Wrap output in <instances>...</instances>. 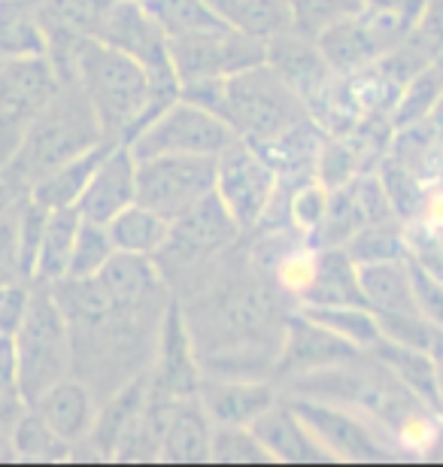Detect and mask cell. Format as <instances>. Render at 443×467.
I'll use <instances>...</instances> for the list:
<instances>
[{
  "mask_svg": "<svg viewBox=\"0 0 443 467\" xmlns=\"http://www.w3.org/2000/svg\"><path fill=\"white\" fill-rule=\"evenodd\" d=\"M119 140H100L98 146H91L86 149L82 155L77 158H70L68 164H61V167H55V171L49 176H43L40 182L34 185L31 192H27V198L37 201L40 207L46 210H68V207H77L79 198L86 194L89 189V182H91V176L94 171L100 167V161L107 158V152L112 146H116Z\"/></svg>",
  "mask_w": 443,
  "mask_h": 467,
  "instance_id": "44dd1931",
  "label": "cell"
},
{
  "mask_svg": "<svg viewBox=\"0 0 443 467\" xmlns=\"http://www.w3.org/2000/svg\"><path fill=\"white\" fill-rule=\"evenodd\" d=\"M210 464L258 467V464H273V459L268 455L265 446L258 443V437L252 434V428L219 425V428H213Z\"/></svg>",
  "mask_w": 443,
  "mask_h": 467,
  "instance_id": "e575fe53",
  "label": "cell"
},
{
  "mask_svg": "<svg viewBox=\"0 0 443 467\" xmlns=\"http://www.w3.org/2000/svg\"><path fill=\"white\" fill-rule=\"evenodd\" d=\"M346 255L353 258L355 267L376 265V261H395L407 258V243H404V222H376L364 225L355 237L346 240Z\"/></svg>",
  "mask_w": 443,
  "mask_h": 467,
  "instance_id": "d6a6232c",
  "label": "cell"
},
{
  "mask_svg": "<svg viewBox=\"0 0 443 467\" xmlns=\"http://www.w3.org/2000/svg\"><path fill=\"white\" fill-rule=\"evenodd\" d=\"M13 450L16 462H68L73 455V446H68L49 425L43 422V416L37 410L27 407L25 416L13 425Z\"/></svg>",
  "mask_w": 443,
  "mask_h": 467,
  "instance_id": "1f68e13d",
  "label": "cell"
},
{
  "mask_svg": "<svg viewBox=\"0 0 443 467\" xmlns=\"http://www.w3.org/2000/svg\"><path fill=\"white\" fill-rule=\"evenodd\" d=\"M268 64H273V67L298 88V95L304 98V104L313 95H322L325 77H328V70H332L325 64L313 36H304L301 31H295V27L280 36H273L268 43Z\"/></svg>",
  "mask_w": 443,
  "mask_h": 467,
  "instance_id": "ffe728a7",
  "label": "cell"
},
{
  "mask_svg": "<svg viewBox=\"0 0 443 467\" xmlns=\"http://www.w3.org/2000/svg\"><path fill=\"white\" fill-rule=\"evenodd\" d=\"M158 410H162L158 464H210L213 422L206 419L201 400H158Z\"/></svg>",
  "mask_w": 443,
  "mask_h": 467,
  "instance_id": "9a60e30c",
  "label": "cell"
},
{
  "mask_svg": "<svg viewBox=\"0 0 443 467\" xmlns=\"http://www.w3.org/2000/svg\"><path fill=\"white\" fill-rule=\"evenodd\" d=\"M419 222H426L435 231L443 234V182H431L426 189V201H422Z\"/></svg>",
  "mask_w": 443,
  "mask_h": 467,
  "instance_id": "ee69618b",
  "label": "cell"
},
{
  "mask_svg": "<svg viewBox=\"0 0 443 467\" xmlns=\"http://www.w3.org/2000/svg\"><path fill=\"white\" fill-rule=\"evenodd\" d=\"M18 395L27 407L73 370V334L49 285H34L31 306L16 331Z\"/></svg>",
  "mask_w": 443,
  "mask_h": 467,
  "instance_id": "277c9868",
  "label": "cell"
},
{
  "mask_svg": "<svg viewBox=\"0 0 443 467\" xmlns=\"http://www.w3.org/2000/svg\"><path fill=\"white\" fill-rule=\"evenodd\" d=\"M358 285H362L364 304L371 306L374 316H419L407 258L362 265Z\"/></svg>",
  "mask_w": 443,
  "mask_h": 467,
  "instance_id": "7402d4cb",
  "label": "cell"
},
{
  "mask_svg": "<svg viewBox=\"0 0 443 467\" xmlns=\"http://www.w3.org/2000/svg\"><path fill=\"white\" fill-rule=\"evenodd\" d=\"M301 313L322 328L334 331L346 343H353L358 352H371L383 340L380 322L371 313V306H301Z\"/></svg>",
  "mask_w": 443,
  "mask_h": 467,
  "instance_id": "f546056e",
  "label": "cell"
},
{
  "mask_svg": "<svg viewBox=\"0 0 443 467\" xmlns=\"http://www.w3.org/2000/svg\"><path fill=\"white\" fill-rule=\"evenodd\" d=\"M422 462L443 464V422H438V431H435V437H431V446L426 450V455H422Z\"/></svg>",
  "mask_w": 443,
  "mask_h": 467,
  "instance_id": "c3c4849f",
  "label": "cell"
},
{
  "mask_svg": "<svg viewBox=\"0 0 443 467\" xmlns=\"http://www.w3.org/2000/svg\"><path fill=\"white\" fill-rule=\"evenodd\" d=\"M146 400H149V370L125 382L119 391H112L107 398V404L98 410V419H94V428L86 441L94 462L116 459L121 441H125L128 431L134 428L137 416L143 413Z\"/></svg>",
  "mask_w": 443,
  "mask_h": 467,
  "instance_id": "d6986e66",
  "label": "cell"
},
{
  "mask_svg": "<svg viewBox=\"0 0 443 467\" xmlns=\"http://www.w3.org/2000/svg\"><path fill=\"white\" fill-rule=\"evenodd\" d=\"M79 225H82V216L77 207L49 213V222H46V234L40 243V255H37V265H34V285H55L68 276V265H70Z\"/></svg>",
  "mask_w": 443,
  "mask_h": 467,
  "instance_id": "484cf974",
  "label": "cell"
},
{
  "mask_svg": "<svg viewBox=\"0 0 443 467\" xmlns=\"http://www.w3.org/2000/svg\"><path fill=\"white\" fill-rule=\"evenodd\" d=\"M301 306H367L358 285V267L343 249H319L316 279L301 297Z\"/></svg>",
  "mask_w": 443,
  "mask_h": 467,
  "instance_id": "cb8c5ba5",
  "label": "cell"
},
{
  "mask_svg": "<svg viewBox=\"0 0 443 467\" xmlns=\"http://www.w3.org/2000/svg\"><path fill=\"white\" fill-rule=\"evenodd\" d=\"M206 419L213 428L234 425V428H252V422L268 413L277 404V391L270 382L258 379H228V377H204L197 389Z\"/></svg>",
  "mask_w": 443,
  "mask_h": 467,
  "instance_id": "2e32d148",
  "label": "cell"
},
{
  "mask_svg": "<svg viewBox=\"0 0 443 467\" xmlns=\"http://www.w3.org/2000/svg\"><path fill=\"white\" fill-rule=\"evenodd\" d=\"M286 404L301 416V422L310 428V434L332 455L334 464H385L407 455L383 425H376L374 419L355 413L350 407L325 404V400L301 395L286 400Z\"/></svg>",
  "mask_w": 443,
  "mask_h": 467,
  "instance_id": "5b68a950",
  "label": "cell"
},
{
  "mask_svg": "<svg viewBox=\"0 0 443 467\" xmlns=\"http://www.w3.org/2000/svg\"><path fill=\"white\" fill-rule=\"evenodd\" d=\"M201 355L195 337L188 334L185 316L179 304H167L158 325V352L149 364V398L188 400L201 389Z\"/></svg>",
  "mask_w": 443,
  "mask_h": 467,
  "instance_id": "7c38bea8",
  "label": "cell"
},
{
  "mask_svg": "<svg viewBox=\"0 0 443 467\" xmlns=\"http://www.w3.org/2000/svg\"><path fill=\"white\" fill-rule=\"evenodd\" d=\"M316 265H319V249L291 246L270 270H273V279H277V285L282 292L291 295L295 301H301L316 279Z\"/></svg>",
  "mask_w": 443,
  "mask_h": 467,
  "instance_id": "74e56055",
  "label": "cell"
},
{
  "mask_svg": "<svg viewBox=\"0 0 443 467\" xmlns=\"http://www.w3.org/2000/svg\"><path fill=\"white\" fill-rule=\"evenodd\" d=\"M112 255H116V246L110 240L107 225H98V222H86L82 219L77 243H73V255L68 265V276L64 279H89L98 276L103 267L110 265Z\"/></svg>",
  "mask_w": 443,
  "mask_h": 467,
  "instance_id": "836d02e7",
  "label": "cell"
},
{
  "mask_svg": "<svg viewBox=\"0 0 443 467\" xmlns=\"http://www.w3.org/2000/svg\"><path fill=\"white\" fill-rule=\"evenodd\" d=\"M112 0H31L43 31H68L94 40Z\"/></svg>",
  "mask_w": 443,
  "mask_h": 467,
  "instance_id": "f1b7e54d",
  "label": "cell"
},
{
  "mask_svg": "<svg viewBox=\"0 0 443 467\" xmlns=\"http://www.w3.org/2000/svg\"><path fill=\"white\" fill-rule=\"evenodd\" d=\"M240 228L234 225L231 213L222 207V201L213 192L171 222V234H167L164 246L158 249L155 265L162 270V276L171 274V270L174 274H188V270L216 258L225 246H231Z\"/></svg>",
  "mask_w": 443,
  "mask_h": 467,
  "instance_id": "30bf717a",
  "label": "cell"
},
{
  "mask_svg": "<svg viewBox=\"0 0 443 467\" xmlns=\"http://www.w3.org/2000/svg\"><path fill=\"white\" fill-rule=\"evenodd\" d=\"M367 355H374L376 361H383L385 368H389L395 377L422 400V404L440 413V361L435 355L426 349L401 347V343H392L385 337Z\"/></svg>",
  "mask_w": 443,
  "mask_h": 467,
  "instance_id": "603a6c76",
  "label": "cell"
},
{
  "mask_svg": "<svg viewBox=\"0 0 443 467\" xmlns=\"http://www.w3.org/2000/svg\"><path fill=\"white\" fill-rule=\"evenodd\" d=\"M167 49H171L179 86L201 79H222L268 61V43L252 40L247 34L231 31V27L174 36V40H167Z\"/></svg>",
  "mask_w": 443,
  "mask_h": 467,
  "instance_id": "8fae6325",
  "label": "cell"
},
{
  "mask_svg": "<svg viewBox=\"0 0 443 467\" xmlns=\"http://www.w3.org/2000/svg\"><path fill=\"white\" fill-rule=\"evenodd\" d=\"M143 4L149 16L158 22V27L167 34V40L228 27L206 0H143Z\"/></svg>",
  "mask_w": 443,
  "mask_h": 467,
  "instance_id": "4dcf8cb0",
  "label": "cell"
},
{
  "mask_svg": "<svg viewBox=\"0 0 443 467\" xmlns=\"http://www.w3.org/2000/svg\"><path fill=\"white\" fill-rule=\"evenodd\" d=\"M110 240L116 252H125V255H143V258H155L158 249L164 246L167 234H171V222L164 216H158L143 203H131L128 210H121L116 219L107 225Z\"/></svg>",
  "mask_w": 443,
  "mask_h": 467,
  "instance_id": "4316f807",
  "label": "cell"
},
{
  "mask_svg": "<svg viewBox=\"0 0 443 467\" xmlns=\"http://www.w3.org/2000/svg\"><path fill=\"white\" fill-rule=\"evenodd\" d=\"M31 410L43 416V422L52 428L68 446H82L89 441L94 419H98V400L86 379H61L40 400H34Z\"/></svg>",
  "mask_w": 443,
  "mask_h": 467,
  "instance_id": "ac0fdd59",
  "label": "cell"
},
{
  "mask_svg": "<svg viewBox=\"0 0 443 467\" xmlns=\"http://www.w3.org/2000/svg\"><path fill=\"white\" fill-rule=\"evenodd\" d=\"M58 88L61 79L46 55L0 61V167L13 158Z\"/></svg>",
  "mask_w": 443,
  "mask_h": 467,
  "instance_id": "ba28073f",
  "label": "cell"
},
{
  "mask_svg": "<svg viewBox=\"0 0 443 467\" xmlns=\"http://www.w3.org/2000/svg\"><path fill=\"white\" fill-rule=\"evenodd\" d=\"M280 171L256 143L234 137L228 146L216 155V198L231 213L234 225L252 231L265 222L270 203L277 201Z\"/></svg>",
  "mask_w": 443,
  "mask_h": 467,
  "instance_id": "8992f818",
  "label": "cell"
},
{
  "mask_svg": "<svg viewBox=\"0 0 443 467\" xmlns=\"http://www.w3.org/2000/svg\"><path fill=\"white\" fill-rule=\"evenodd\" d=\"M0 391H18L16 337H9V334H0Z\"/></svg>",
  "mask_w": 443,
  "mask_h": 467,
  "instance_id": "7bdbcfd3",
  "label": "cell"
},
{
  "mask_svg": "<svg viewBox=\"0 0 443 467\" xmlns=\"http://www.w3.org/2000/svg\"><path fill=\"white\" fill-rule=\"evenodd\" d=\"M131 203H137V158L131 152V146L119 140L100 161L98 171H94L77 210L86 222L110 225Z\"/></svg>",
  "mask_w": 443,
  "mask_h": 467,
  "instance_id": "5bb4252c",
  "label": "cell"
},
{
  "mask_svg": "<svg viewBox=\"0 0 443 467\" xmlns=\"http://www.w3.org/2000/svg\"><path fill=\"white\" fill-rule=\"evenodd\" d=\"M291 27L301 31L304 36H316L343 18L358 16L367 6L364 0H286Z\"/></svg>",
  "mask_w": 443,
  "mask_h": 467,
  "instance_id": "d590c367",
  "label": "cell"
},
{
  "mask_svg": "<svg viewBox=\"0 0 443 467\" xmlns=\"http://www.w3.org/2000/svg\"><path fill=\"white\" fill-rule=\"evenodd\" d=\"M380 180L385 185V194L392 201V210L404 225L413 219H419L422 201H426V182L419 180L410 167H404L401 161H395L389 155L380 167Z\"/></svg>",
  "mask_w": 443,
  "mask_h": 467,
  "instance_id": "8d00e7d4",
  "label": "cell"
},
{
  "mask_svg": "<svg viewBox=\"0 0 443 467\" xmlns=\"http://www.w3.org/2000/svg\"><path fill=\"white\" fill-rule=\"evenodd\" d=\"M27 404L18 391H0V431H13V425L25 416Z\"/></svg>",
  "mask_w": 443,
  "mask_h": 467,
  "instance_id": "f6af8a7d",
  "label": "cell"
},
{
  "mask_svg": "<svg viewBox=\"0 0 443 467\" xmlns=\"http://www.w3.org/2000/svg\"><path fill=\"white\" fill-rule=\"evenodd\" d=\"M410 279H413V297H417V310L426 322L443 331V279L431 270L419 267L417 261L407 258Z\"/></svg>",
  "mask_w": 443,
  "mask_h": 467,
  "instance_id": "ab89813d",
  "label": "cell"
},
{
  "mask_svg": "<svg viewBox=\"0 0 443 467\" xmlns=\"http://www.w3.org/2000/svg\"><path fill=\"white\" fill-rule=\"evenodd\" d=\"M206 4L231 31L247 34L252 40L270 43L273 36L291 31L286 0H206Z\"/></svg>",
  "mask_w": 443,
  "mask_h": 467,
  "instance_id": "d4e9b609",
  "label": "cell"
},
{
  "mask_svg": "<svg viewBox=\"0 0 443 467\" xmlns=\"http://www.w3.org/2000/svg\"><path fill=\"white\" fill-rule=\"evenodd\" d=\"M13 462H16L13 437H9V431H0V464H13Z\"/></svg>",
  "mask_w": 443,
  "mask_h": 467,
  "instance_id": "681fc988",
  "label": "cell"
},
{
  "mask_svg": "<svg viewBox=\"0 0 443 467\" xmlns=\"http://www.w3.org/2000/svg\"><path fill=\"white\" fill-rule=\"evenodd\" d=\"M237 137L228 128V121L219 119L210 109L192 104L185 98H176L162 113L153 116L134 137L128 140L137 161L162 155H210L216 158L231 140Z\"/></svg>",
  "mask_w": 443,
  "mask_h": 467,
  "instance_id": "52a82bcc",
  "label": "cell"
},
{
  "mask_svg": "<svg viewBox=\"0 0 443 467\" xmlns=\"http://www.w3.org/2000/svg\"><path fill=\"white\" fill-rule=\"evenodd\" d=\"M179 98L225 119L234 134L256 143L258 149L286 137L291 128L310 119L298 88L268 61L222 79L188 82L179 88Z\"/></svg>",
  "mask_w": 443,
  "mask_h": 467,
  "instance_id": "6da1fadb",
  "label": "cell"
},
{
  "mask_svg": "<svg viewBox=\"0 0 443 467\" xmlns=\"http://www.w3.org/2000/svg\"><path fill=\"white\" fill-rule=\"evenodd\" d=\"M367 6H392V9H410V13H426L428 0H364Z\"/></svg>",
  "mask_w": 443,
  "mask_h": 467,
  "instance_id": "7dc6e473",
  "label": "cell"
},
{
  "mask_svg": "<svg viewBox=\"0 0 443 467\" xmlns=\"http://www.w3.org/2000/svg\"><path fill=\"white\" fill-rule=\"evenodd\" d=\"M77 82L100 119L103 134L128 143L167 104L153 95V82L140 61L100 40H86L77 61Z\"/></svg>",
  "mask_w": 443,
  "mask_h": 467,
  "instance_id": "3957f363",
  "label": "cell"
},
{
  "mask_svg": "<svg viewBox=\"0 0 443 467\" xmlns=\"http://www.w3.org/2000/svg\"><path fill=\"white\" fill-rule=\"evenodd\" d=\"M216 189V158L162 155L137 161V203L174 222Z\"/></svg>",
  "mask_w": 443,
  "mask_h": 467,
  "instance_id": "9c48e42d",
  "label": "cell"
},
{
  "mask_svg": "<svg viewBox=\"0 0 443 467\" xmlns=\"http://www.w3.org/2000/svg\"><path fill=\"white\" fill-rule=\"evenodd\" d=\"M358 352L353 343H346L343 337H337L334 331L322 328L313 319H307L304 313L295 316L289 322V334L280 347V358L273 364V373L280 379H295V377H307V373L334 368V364H343L355 358Z\"/></svg>",
  "mask_w": 443,
  "mask_h": 467,
  "instance_id": "4fadbf2b",
  "label": "cell"
},
{
  "mask_svg": "<svg viewBox=\"0 0 443 467\" xmlns=\"http://www.w3.org/2000/svg\"><path fill=\"white\" fill-rule=\"evenodd\" d=\"M27 201V192L22 185H16L13 180H6L4 173H0V216H6V213H13L16 207H22Z\"/></svg>",
  "mask_w": 443,
  "mask_h": 467,
  "instance_id": "bcb514c9",
  "label": "cell"
},
{
  "mask_svg": "<svg viewBox=\"0 0 443 467\" xmlns=\"http://www.w3.org/2000/svg\"><path fill=\"white\" fill-rule=\"evenodd\" d=\"M18 210L0 216V283L6 279H22L18 276Z\"/></svg>",
  "mask_w": 443,
  "mask_h": 467,
  "instance_id": "b9f144b4",
  "label": "cell"
},
{
  "mask_svg": "<svg viewBox=\"0 0 443 467\" xmlns=\"http://www.w3.org/2000/svg\"><path fill=\"white\" fill-rule=\"evenodd\" d=\"M46 55V31L31 0H0V61Z\"/></svg>",
  "mask_w": 443,
  "mask_h": 467,
  "instance_id": "83f0119b",
  "label": "cell"
},
{
  "mask_svg": "<svg viewBox=\"0 0 443 467\" xmlns=\"http://www.w3.org/2000/svg\"><path fill=\"white\" fill-rule=\"evenodd\" d=\"M252 434L265 446L273 464H334L310 428L301 422V416L291 410L286 400H277L268 413H261L252 422Z\"/></svg>",
  "mask_w": 443,
  "mask_h": 467,
  "instance_id": "e0dca14e",
  "label": "cell"
},
{
  "mask_svg": "<svg viewBox=\"0 0 443 467\" xmlns=\"http://www.w3.org/2000/svg\"><path fill=\"white\" fill-rule=\"evenodd\" d=\"M34 285L25 279H6L0 283V334L16 337V331L22 328L27 306H31Z\"/></svg>",
  "mask_w": 443,
  "mask_h": 467,
  "instance_id": "60d3db41",
  "label": "cell"
},
{
  "mask_svg": "<svg viewBox=\"0 0 443 467\" xmlns=\"http://www.w3.org/2000/svg\"><path fill=\"white\" fill-rule=\"evenodd\" d=\"M328 201H332V189L319 180L304 182L301 189L289 198V222L301 234H316V228L322 225Z\"/></svg>",
  "mask_w": 443,
  "mask_h": 467,
  "instance_id": "f35d334b",
  "label": "cell"
},
{
  "mask_svg": "<svg viewBox=\"0 0 443 467\" xmlns=\"http://www.w3.org/2000/svg\"><path fill=\"white\" fill-rule=\"evenodd\" d=\"M100 140H107V134H103L100 119L89 104L86 91L79 88V82H61V88L34 119V125L27 128L25 140L18 143L13 158L0 167V173L22 185L25 192H31L55 167L68 164L70 158L98 146Z\"/></svg>",
  "mask_w": 443,
  "mask_h": 467,
  "instance_id": "7a4b0ae2",
  "label": "cell"
}]
</instances>
